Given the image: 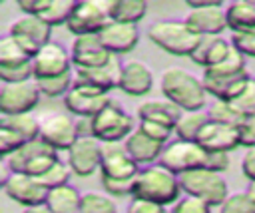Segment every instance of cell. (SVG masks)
Here are the masks:
<instances>
[{
	"mask_svg": "<svg viewBox=\"0 0 255 213\" xmlns=\"http://www.w3.org/2000/svg\"><path fill=\"white\" fill-rule=\"evenodd\" d=\"M159 88L165 100L175 104L181 111H201L207 104V90L203 80L195 78L191 72L171 66L161 72Z\"/></svg>",
	"mask_w": 255,
	"mask_h": 213,
	"instance_id": "obj_1",
	"label": "cell"
},
{
	"mask_svg": "<svg viewBox=\"0 0 255 213\" xmlns=\"http://www.w3.org/2000/svg\"><path fill=\"white\" fill-rule=\"evenodd\" d=\"M179 175L163 167L161 163H153L141 167L133 179V195L139 199H147L159 205H173L181 197Z\"/></svg>",
	"mask_w": 255,
	"mask_h": 213,
	"instance_id": "obj_2",
	"label": "cell"
},
{
	"mask_svg": "<svg viewBox=\"0 0 255 213\" xmlns=\"http://www.w3.org/2000/svg\"><path fill=\"white\" fill-rule=\"evenodd\" d=\"M147 38L167 54L189 58L201 42V36L195 34L185 20H155L147 28Z\"/></svg>",
	"mask_w": 255,
	"mask_h": 213,
	"instance_id": "obj_3",
	"label": "cell"
},
{
	"mask_svg": "<svg viewBox=\"0 0 255 213\" xmlns=\"http://www.w3.org/2000/svg\"><path fill=\"white\" fill-rule=\"evenodd\" d=\"M179 185L185 195L197 197V199L209 203L211 207H221L223 201L229 197L227 181L223 179V175L217 171L205 169V167L181 173Z\"/></svg>",
	"mask_w": 255,
	"mask_h": 213,
	"instance_id": "obj_4",
	"label": "cell"
},
{
	"mask_svg": "<svg viewBox=\"0 0 255 213\" xmlns=\"http://www.w3.org/2000/svg\"><path fill=\"white\" fill-rule=\"evenodd\" d=\"M90 127L92 135L102 143H122L135 131L133 117L116 100L90 119Z\"/></svg>",
	"mask_w": 255,
	"mask_h": 213,
	"instance_id": "obj_5",
	"label": "cell"
},
{
	"mask_svg": "<svg viewBox=\"0 0 255 213\" xmlns=\"http://www.w3.org/2000/svg\"><path fill=\"white\" fill-rule=\"evenodd\" d=\"M112 22V0H82L74 2L66 28L78 38L100 34Z\"/></svg>",
	"mask_w": 255,
	"mask_h": 213,
	"instance_id": "obj_6",
	"label": "cell"
},
{
	"mask_svg": "<svg viewBox=\"0 0 255 213\" xmlns=\"http://www.w3.org/2000/svg\"><path fill=\"white\" fill-rule=\"evenodd\" d=\"M207 149H203L197 141H183L177 139L167 143L159 163L163 167H167L169 171H173L175 175H181L185 171H193V169H201L207 163Z\"/></svg>",
	"mask_w": 255,
	"mask_h": 213,
	"instance_id": "obj_7",
	"label": "cell"
},
{
	"mask_svg": "<svg viewBox=\"0 0 255 213\" xmlns=\"http://www.w3.org/2000/svg\"><path fill=\"white\" fill-rule=\"evenodd\" d=\"M8 34L34 58L52 40V26L38 16H20L10 24Z\"/></svg>",
	"mask_w": 255,
	"mask_h": 213,
	"instance_id": "obj_8",
	"label": "cell"
},
{
	"mask_svg": "<svg viewBox=\"0 0 255 213\" xmlns=\"http://www.w3.org/2000/svg\"><path fill=\"white\" fill-rule=\"evenodd\" d=\"M42 94L38 90L36 80L24 82V84H2L0 88V111L2 115H20L30 113Z\"/></svg>",
	"mask_w": 255,
	"mask_h": 213,
	"instance_id": "obj_9",
	"label": "cell"
},
{
	"mask_svg": "<svg viewBox=\"0 0 255 213\" xmlns=\"http://www.w3.org/2000/svg\"><path fill=\"white\" fill-rule=\"evenodd\" d=\"M78 137H80L78 121H74L70 113H64V111L52 113L40 121V139L46 141L56 151L60 149L68 151L78 141Z\"/></svg>",
	"mask_w": 255,
	"mask_h": 213,
	"instance_id": "obj_10",
	"label": "cell"
},
{
	"mask_svg": "<svg viewBox=\"0 0 255 213\" xmlns=\"http://www.w3.org/2000/svg\"><path fill=\"white\" fill-rule=\"evenodd\" d=\"M110 102H112L110 94L100 92L90 86H80V84H74V88L64 98V106H66L68 113L78 115L80 119H92Z\"/></svg>",
	"mask_w": 255,
	"mask_h": 213,
	"instance_id": "obj_11",
	"label": "cell"
},
{
	"mask_svg": "<svg viewBox=\"0 0 255 213\" xmlns=\"http://www.w3.org/2000/svg\"><path fill=\"white\" fill-rule=\"evenodd\" d=\"M102 165V141L94 135H82L68 149V167L78 177H90Z\"/></svg>",
	"mask_w": 255,
	"mask_h": 213,
	"instance_id": "obj_12",
	"label": "cell"
},
{
	"mask_svg": "<svg viewBox=\"0 0 255 213\" xmlns=\"http://www.w3.org/2000/svg\"><path fill=\"white\" fill-rule=\"evenodd\" d=\"M141 167L131 159L124 141L122 143H102V177L106 179H133Z\"/></svg>",
	"mask_w": 255,
	"mask_h": 213,
	"instance_id": "obj_13",
	"label": "cell"
},
{
	"mask_svg": "<svg viewBox=\"0 0 255 213\" xmlns=\"http://www.w3.org/2000/svg\"><path fill=\"white\" fill-rule=\"evenodd\" d=\"M2 187L6 191V195L24 205V207H36V205H44L48 199V189L32 175L26 173H10L4 177Z\"/></svg>",
	"mask_w": 255,
	"mask_h": 213,
	"instance_id": "obj_14",
	"label": "cell"
},
{
	"mask_svg": "<svg viewBox=\"0 0 255 213\" xmlns=\"http://www.w3.org/2000/svg\"><path fill=\"white\" fill-rule=\"evenodd\" d=\"M185 24L201 38L221 36L229 28L227 14H225V8L221 2H215V4L203 6V8H191L185 16Z\"/></svg>",
	"mask_w": 255,
	"mask_h": 213,
	"instance_id": "obj_15",
	"label": "cell"
},
{
	"mask_svg": "<svg viewBox=\"0 0 255 213\" xmlns=\"http://www.w3.org/2000/svg\"><path fill=\"white\" fill-rule=\"evenodd\" d=\"M34 80L54 78L72 72V54L58 42L46 44L34 58Z\"/></svg>",
	"mask_w": 255,
	"mask_h": 213,
	"instance_id": "obj_16",
	"label": "cell"
},
{
	"mask_svg": "<svg viewBox=\"0 0 255 213\" xmlns=\"http://www.w3.org/2000/svg\"><path fill=\"white\" fill-rule=\"evenodd\" d=\"M70 54H72V64L76 68H100L114 58V54L104 46L100 34L74 38Z\"/></svg>",
	"mask_w": 255,
	"mask_h": 213,
	"instance_id": "obj_17",
	"label": "cell"
},
{
	"mask_svg": "<svg viewBox=\"0 0 255 213\" xmlns=\"http://www.w3.org/2000/svg\"><path fill=\"white\" fill-rule=\"evenodd\" d=\"M122 62L118 56H114L106 66L100 68H76L74 72V84L80 86H90L100 92L110 94L114 88L120 86V76H122Z\"/></svg>",
	"mask_w": 255,
	"mask_h": 213,
	"instance_id": "obj_18",
	"label": "cell"
},
{
	"mask_svg": "<svg viewBox=\"0 0 255 213\" xmlns=\"http://www.w3.org/2000/svg\"><path fill=\"white\" fill-rule=\"evenodd\" d=\"M203 86L207 90L209 96H213L215 100H223V102H233L243 90L245 86L251 82L249 72H237V74H213V72H203Z\"/></svg>",
	"mask_w": 255,
	"mask_h": 213,
	"instance_id": "obj_19",
	"label": "cell"
},
{
	"mask_svg": "<svg viewBox=\"0 0 255 213\" xmlns=\"http://www.w3.org/2000/svg\"><path fill=\"white\" fill-rule=\"evenodd\" d=\"M197 143L207 149V151H221V153H229L235 147L241 145L239 141V125H225V123H217L211 121L201 129Z\"/></svg>",
	"mask_w": 255,
	"mask_h": 213,
	"instance_id": "obj_20",
	"label": "cell"
},
{
	"mask_svg": "<svg viewBox=\"0 0 255 213\" xmlns=\"http://www.w3.org/2000/svg\"><path fill=\"white\" fill-rule=\"evenodd\" d=\"M118 88L124 94L133 96V98L147 96L153 88V74L143 62L129 60L122 66V76H120V86Z\"/></svg>",
	"mask_w": 255,
	"mask_h": 213,
	"instance_id": "obj_21",
	"label": "cell"
},
{
	"mask_svg": "<svg viewBox=\"0 0 255 213\" xmlns=\"http://www.w3.org/2000/svg\"><path fill=\"white\" fill-rule=\"evenodd\" d=\"M100 38L104 42V46L114 54H128L137 46L139 40V30L133 24H124V22H110L102 32Z\"/></svg>",
	"mask_w": 255,
	"mask_h": 213,
	"instance_id": "obj_22",
	"label": "cell"
},
{
	"mask_svg": "<svg viewBox=\"0 0 255 213\" xmlns=\"http://www.w3.org/2000/svg\"><path fill=\"white\" fill-rule=\"evenodd\" d=\"M128 153L131 155V159L139 165V167H147V165H153L155 161H159L165 145L161 141H155L151 139L149 135H145L141 129L135 127V131L124 141Z\"/></svg>",
	"mask_w": 255,
	"mask_h": 213,
	"instance_id": "obj_23",
	"label": "cell"
},
{
	"mask_svg": "<svg viewBox=\"0 0 255 213\" xmlns=\"http://www.w3.org/2000/svg\"><path fill=\"white\" fill-rule=\"evenodd\" d=\"M181 109L171 104L169 100H147L137 106V117L139 121H153L161 123L165 127H175L177 119L181 117Z\"/></svg>",
	"mask_w": 255,
	"mask_h": 213,
	"instance_id": "obj_24",
	"label": "cell"
},
{
	"mask_svg": "<svg viewBox=\"0 0 255 213\" xmlns=\"http://www.w3.org/2000/svg\"><path fill=\"white\" fill-rule=\"evenodd\" d=\"M233 44L221 36H215V38H201V42L197 44L195 52L191 54V60L201 66L203 70L207 68H213V66H219L231 52Z\"/></svg>",
	"mask_w": 255,
	"mask_h": 213,
	"instance_id": "obj_25",
	"label": "cell"
},
{
	"mask_svg": "<svg viewBox=\"0 0 255 213\" xmlns=\"http://www.w3.org/2000/svg\"><path fill=\"white\" fill-rule=\"evenodd\" d=\"M80 203H82V195L70 183L50 189L46 199V205L52 213H80Z\"/></svg>",
	"mask_w": 255,
	"mask_h": 213,
	"instance_id": "obj_26",
	"label": "cell"
},
{
	"mask_svg": "<svg viewBox=\"0 0 255 213\" xmlns=\"http://www.w3.org/2000/svg\"><path fill=\"white\" fill-rule=\"evenodd\" d=\"M225 14L231 32L255 28V0H235L225 8Z\"/></svg>",
	"mask_w": 255,
	"mask_h": 213,
	"instance_id": "obj_27",
	"label": "cell"
},
{
	"mask_svg": "<svg viewBox=\"0 0 255 213\" xmlns=\"http://www.w3.org/2000/svg\"><path fill=\"white\" fill-rule=\"evenodd\" d=\"M209 123V115L207 111H183L181 117L177 119L173 131L177 139L183 141H197L201 129Z\"/></svg>",
	"mask_w": 255,
	"mask_h": 213,
	"instance_id": "obj_28",
	"label": "cell"
},
{
	"mask_svg": "<svg viewBox=\"0 0 255 213\" xmlns=\"http://www.w3.org/2000/svg\"><path fill=\"white\" fill-rule=\"evenodd\" d=\"M147 4L143 0H112V20L114 22H124V24H133L145 16Z\"/></svg>",
	"mask_w": 255,
	"mask_h": 213,
	"instance_id": "obj_29",
	"label": "cell"
},
{
	"mask_svg": "<svg viewBox=\"0 0 255 213\" xmlns=\"http://www.w3.org/2000/svg\"><path fill=\"white\" fill-rule=\"evenodd\" d=\"M0 125H6L14 129L18 135H22L26 141H32L40 137V121L32 117V113H20V115H2Z\"/></svg>",
	"mask_w": 255,
	"mask_h": 213,
	"instance_id": "obj_30",
	"label": "cell"
},
{
	"mask_svg": "<svg viewBox=\"0 0 255 213\" xmlns=\"http://www.w3.org/2000/svg\"><path fill=\"white\" fill-rule=\"evenodd\" d=\"M38 84V90L42 96L46 98H66V94L74 88V74L68 72V74H62V76H54V78H42V80H36Z\"/></svg>",
	"mask_w": 255,
	"mask_h": 213,
	"instance_id": "obj_31",
	"label": "cell"
},
{
	"mask_svg": "<svg viewBox=\"0 0 255 213\" xmlns=\"http://www.w3.org/2000/svg\"><path fill=\"white\" fill-rule=\"evenodd\" d=\"M30 60L32 56L10 34L0 38V66H14V64H24Z\"/></svg>",
	"mask_w": 255,
	"mask_h": 213,
	"instance_id": "obj_32",
	"label": "cell"
},
{
	"mask_svg": "<svg viewBox=\"0 0 255 213\" xmlns=\"http://www.w3.org/2000/svg\"><path fill=\"white\" fill-rule=\"evenodd\" d=\"M207 115L211 121L225 123V125H239L243 121V115L237 111V107L231 102H223V100H215L209 106Z\"/></svg>",
	"mask_w": 255,
	"mask_h": 213,
	"instance_id": "obj_33",
	"label": "cell"
},
{
	"mask_svg": "<svg viewBox=\"0 0 255 213\" xmlns=\"http://www.w3.org/2000/svg\"><path fill=\"white\" fill-rule=\"evenodd\" d=\"M80 213H118V207L112 201V197H108L104 193L88 191L82 195Z\"/></svg>",
	"mask_w": 255,
	"mask_h": 213,
	"instance_id": "obj_34",
	"label": "cell"
},
{
	"mask_svg": "<svg viewBox=\"0 0 255 213\" xmlns=\"http://www.w3.org/2000/svg\"><path fill=\"white\" fill-rule=\"evenodd\" d=\"M0 80L2 84H24L34 80V64H14V66H0Z\"/></svg>",
	"mask_w": 255,
	"mask_h": 213,
	"instance_id": "obj_35",
	"label": "cell"
},
{
	"mask_svg": "<svg viewBox=\"0 0 255 213\" xmlns=\"http://www.w3.org/2000/svg\"><path fill=\"white\" fill-rule=\"evenodd\" d=\"M219 213H255V201L247 191L231 193L219 207Z\"/></svg>",
	"mask_w": 255,
	"mask_h": 213,
	"instance_id": "obj_36",
	"label": "cell"
},
{
	"mask_svg": "<svg viewBox=\"0 0 255 213\" xmlns=\"http://www.w3.org/2000/svg\"><path fill=\"white\" fill-rule=\"evenodd\" d=\"M72 8H74V2L70 0H52L50 8L40 16L46 24L50 26H60V24H68V18L72 14Z\"/></svg>",
	"mask_w": 255,
	"mask_h": 213,
	"instance_id": "obj_37",
	"label": "cell"
},
{
	"mask_svg": "<svg viewBox=\"0 0 255 213\" xmlns=\"http://www.w3.org/2000/svg\"><path fill=\"white\" fill-rule=\"evenodd\" d=\"M70 167L68 165H64L62 161H58V163H54L44 175H40V177H36L48 191L50 189H56V187H62V185H68V179H70Z\"/></svg>",
	"mask_w": 255,
	"mask_h": 213,
	"instance_id": "obj_38",
	"label": "cell"
},
{
	"mask_svg": "<svg viewBox=\"0 0 255 213\" xmlns=\"http://www.w3.org/2000/svg\"><path fill=\"white\" fill-rule=\"evenodd\" d=\"M169 213H211V205L197 197L183 195L171 205Z\"/></svg>",
	"mask_w": 255,
	"mask_h": 213,
	"instance_id": "obj_39",
	"label": "cell"
},
{
	"mask_svg": "<svg viewBox=\"0 0 255 213\" xmlns=\"http://www.w3.org/2000/svg\"><path fill=\"white\" fill-rule=\"evenodd\" d=\"M237 111L243 115V117H249V115H255V80H251L245 90L231 102Z\"/></svg>",
	"mask_w": 255,
	"mask_h": 213,
	"instance_id": "obj_40",
	"label": "cell"
},
{
	"mask_svg": "<svg viewBox=\"0 0 255 213\" xmlns=\"http://www.w3.org/2000/svg\"><path fill=\"white\" fill-rule=\"evenodd\" d=\"M24 143H28L22 135H18L14 129L6 127V125H0V153L4 157L12 155L16 149H20Z\"/></svg>",
	"mask_w": 255,
	"mask_h": 213,
	"instance_id": "obj_41",
	"label": "cell"
},
{
	"mask_svg": "<svg viewBox=\"0 0 255 213\" xmlns=\"http://www.w3.org/2000/svg\"><path fill=\"white\" fill-rule=\"evenodd\" d=\"M231 44H233L243 56L255 58V28L241 30V32H233V34H231Z\"/></svg>",
	"mask_w": 255,
	"mask_h": 213,
	"instance_id": "obj_42",
	"label": "cell"
},
{
	"mask_svg": "<svg viewBox=\"0 0 255 213\" xmlns=\"http://www.w3.org/2000/svg\"><path fill=\"white\" fill-rule=\"evenodd\" d=\"M135 179V177H133ZM133 179L122 181V179H106L102 177V185L110 195L116 197H126V195H133Z\"/></svg>",
	"mask_w": 255,
	"mask_h": 213,
	"instance_id": "obj_43",
	"label": "cell"
},
{
	"mask_svg": "<svg viewBox=\"0 0 255 213\" xmlns=\"http://www.w3.org/2000/svg\"><path fill=\"white\" fill-rule=\"evenodd\" d=\"M137 129H141L145 135H149L151 139L161 141V143H165V141L171 137V133H173L171 127H165V125H161V123H153V121H139Z\"/></svg>",
	"mask_w": 255,
	"mask_h": 213,
	"instance_id": "obj_44",
	"label": "cell"
},
{
	"mask_svg": "<svg viewBox=\"0 0 255 213\" xmlns=\"http://www.w3.org/2000/svg\"><path fill=\"white\" fill-rule=\"evenodd\" d=\"M126 213H169V211L165 209V205H159V203H153L147 199H139V197H131Z\"/></svg>",
	"mask_w": 255,
	"mask_h": 213,
	"instance_id": "obj_45",
	"label": "cell"
},
{
	"mask_svg": "<svg viewBox=\"0 0 255 213\" xmlns=\"http://www.w3.org/2000/svg\"><path fill=\"white\" fill-rule=\"evenodd\" d=\"M239 141L247 149L255 147V115L243 117V121L239 123Z\"/></svg>",
	"mask_w": 255,
	"mask_h": 213,
	"instance_id": "obj_46",
	"label": "cell"
},
{
	"mask_svg": "<svg viewBox=\"0 0 255 213\" xmlns=\"http://www.w3.org/2000/svg\"><path fill=\"white\" fill-rule=\"evenodd\" d=\"M16 4H18V8H20L26 16H38V18H40V16L50 8L52 0H18Z\"/></svg>",
	"mask_w": 255,
	"mask_h": 213,
	"instance_id": "obj_47",
	"label": "cell"
},
{
	"mask_svg": "<svg viewBox=\"0 0 255 213\" xmlns=\"http://www.w3.org/2000/svg\"><path fill=\"white\" fill-rule=\"evenodd\" d=\"M227 167H229V153H221V151H209V153H207L205 169L223 173Z\"/></svg>",
	"mask_w": 255,
	"mask_h": 213,
	"instance_id": "obj_48",
	"label": "cell"
},
{
	"mask_svg": "<svg viewBox=\"0 0 255 213\" xmlns=\"http://www.w3.org/2000/svg\"><path fill=\"white\" fill-rule=\"evenodd\" d=\"M241 171L249 181H255V147L247 149L241 159Z\"/></svg>",
	"mask_w": 255,
	"mask_h": 213,
	"instance_id": "obj_49",
	"label": "cell"
},
{
	"mask_svg": "<svg viewBox=\"0 0 255 213\" xmlns=\"http://www.w3.org/2000/svg\"><path fill=\"white\" fill-rule=\"evenodd\" d=\"M215 2H219V0H185V4L189 6V10H191V8H203V6H211V4H215Z\"/></svg>",
	"mask_w": 255,
	"mask_h": 213,
	"instance_id": "obj_50",
	"label": "cell"
},
{
	"mask_svg": "<svg viewBox=\"0 0 255 213\" xmlns=\"http://www.w3.org/2000/svg\"><path fill=\"white\" fill-rule=\"evenodd\" d=\"M245 191H247V193L253 197V201H255V181H249V187H247Z\"/></svg>",
	"mask_w": 255,
	"mask_h": 213,
	"instance_id": "obj_51",
	"label": "cell"
}]
</instances>
